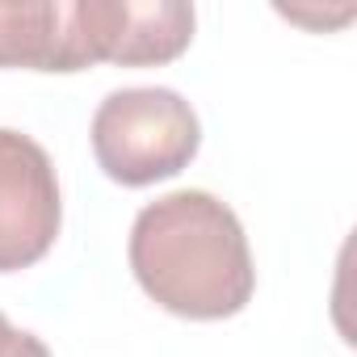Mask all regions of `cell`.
<instances>
[{"mask_svg": "<svg viewBox=\"0 0 357 357\" xmlns=\"http://www.w3.org/2000/svg\"><path fill=\"white\" fill-rule=\"evenodd\" d=\"M126 257L143 294L181 319H231L257 290L248 236L236 211L206 190L147 202L135 215Z\"/></svg>", "mask_w": 357, "mask_h": 357, "instance_id": "cell-1", "label": "cell"}, {"mask_svg": "<svg viewBox=\"0 0 357 357\" xmlns=\"http://www.w3.org/2000/svg\"><path fill=\"white\" fill-rule=\"evenodd\" d=\"M202 147L194 105L172 89H118L93 114V155L118 185L168 181Z\"/></svg>", "mask_w": 357, "mask_h": 357, "instance_id": "cell-2", "label": "cell"}, {"mask_svg": "<svg viewBox=\"0 0 357 357\" xmlns=\"http://www.w3.org/2000/svg\"><path fill=\"white\" fill-rule=\"evenodd\" d=\"M63 223L59 176L43 143L0 126V273L38 265Z\"/></svg>", "mask_w": 357, "mask_h": 357, "instance_id": "cell-3", "label": "cell"}, {"mask_svg": "<svg viewBox=\"0 0 357 357\" xmlns=\"http://www.w3.org/2000/svg\"><path fill=\"white\" fill-rule=\"evenodd\" d=\"M97 63L160 68L194 38V5L181 0H80Z\"/></svg>", "mask_w": 357, "mask_h": 357, "instance_id": "cell-4", "label": "cell"}, {"mask_svg": "<svg viewBox=\"0 0 357 357\" xmlns=\"http://www.w3.org/2000/svg\"><path fill=\"white\" fill-rule=\"evenodd\" d=\"M93 63L80 0H0V68L80 72Z\"/></svg>", "mask_w": 357, "mask_h": 357, "instance_id": "cell-5", "label": "cell"}, {"mask_svg": "<svg viewBox=\"0 0 357 357\" xmlns=\"http://www.w3.org/2000/svg\"><path fill=\"white\" fill-rule=\"evenodd\" d=\"M0 357H51V349H47L34 332L13 328V324L5 319V311H0Z\"/></svg>", "mask_w": 357, "mask_h": 357, "instance_id": "cell-6", "label": "cell"}]
</instances>
